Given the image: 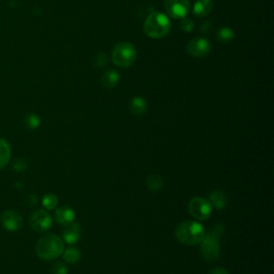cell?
<instances>
[{"label":"cell","mask_w":274,"mask_h":274,"mask_svg":"<svg viewBox=\"0 0 274 274\" xmlns=\"http://www.w3.org/2000/svg\"><path fill=\"white\" fill-rule=\"evenodd\" d=\"M224 225H214L200 242V255L208 263H213L220 257V238L224 235Z\"/></svg>","instance_id":"6da1fadb"},{"label":"cell","mask_w":274,"mask_h":274,"mask_svg":"<svg viewBox=\"0 0 274 274\" xmlns=\"http://www.w3.org/2000/svg\"><path fill=\"white\" fill-rule=\"evenodd\" d=\"M204 226L194 221L182 222L176 227L175 236L177 240L184 245L200 244L205 238Z\"/></svg>","instance_id":"7a4b0ae2"},{"label":"cell","mask_w":274,"mask_h":274,"mask_svg":"<svg viewBox=\"0 0 274 274\" xmlns=\"http://www.w3.org/2000/svg\"><path fill=\"white\" fill-rule=\"evenodd\" d=\"M172 23L162 12H152L144 23V32L151 39H162L170 33Z\"/></svg>","instance_id":"3957f363"},{"label":"cell","mask_w":274,"mask_h":274,"mask_svg":"<svg viewBox=\"0 0 274 274\" xmlns=\"http://www.w3.org/2000/svg\"><path fill=\"white\" fill-rule=\"evenodd\" d=\"M65 249L64 241L58 236L50 234L43 236L35 246V253L43 260H54L60 256Z\"/></svg>","instance_id":"277c9868"},{"label":"cell","mask_w":274,"mask_h":274,"mask_svg":"<svg viewBox=\"0 0 274 274\" xmlns=\"http://www.w3.org/2000/svg\"><path fill=\"white\" fill-rule=\"evenodd\" d=\"M136 58L137 52L134 45L127 41L117 43L112 52V61L118 68L128 69L132 67L136 61Z\"/></svg>","instance_id":"5b68a950"},{"label":"cell","mask_w":274,"mask_h":274,"mask_svg":"<svg viewBox=\"0 0 274 274\" xmlns=\"http://www.w3.org/2000/svg\"><path fill=\"white\" fill-rule=\"evenodd\" d=\"M187 209L191 216L199 221L209 219L212 213V206L210 201L202 197H194L191 199L187 205Z\"/></svg>","instance_id":"8992f818"},{"label":"cell","mask_w":274,"mask_h":274,"mask_svg":"<svg viewBox=\"0 0 274 274\" xmlns=\"http://www.w3.org/2000/svg\"><path fill=\"white\" fill-rule=\"evenodd\" d=\"M164 8L168 17L174 19H182L187 16L191 4L189 0H165Z\"/></svg>","instance_id":"52a82bcc"},{"label":"cell","mask_w":274,"mask_h":274,"mask_svg":"<svg viewBox=\"0 0 274 274\" xmlns=\"http://www.w3.org/2000/svg\"><path fill=\"white\" fill-rule=\"evenodd\" d=\"M29 224L34 231L44 233L52 227L53 220L45 210H37L30 216Z\"/></svg>","instance_id":"ba28073f"},{"label":"cell","mask_w":274,"mask_h":274,"mask_svg":"<svg viewBox=\"0 0 274 274\" xmlns=\"http://www.w3.org/2000/svg\"><path fill=\"white\" fill-rule=\"evenodd\" d=\"M212 44L206 38H197L188 42L186 45V52L194 58H204L210 54Z\"/></svg>","instance_id":"9c48e42d"},{"label":"cell","mask_w":274,"mask_h":274,"mask_svg":"<svg viewBox=\"0 0 274 274\" xmlns=\"http://www.w3.org/2000/svg\"><path fill=\"white\" fill-rule=\"evenodd\" d=\"M2 224L6 229L9 231H17L19 230L23 225H24V220L22 214H19L15 210H7L2 214Z\"/></svg>","instance_id":"30bf717a"},{"label":"cell","mask_w":274,"mask_h":274,"mask_svg":"<svg viewBox=\"0 0 274 274\" xmlns=\"http://www.w3.org/2000/svg\"><path fill=\"white\" fill-rule=\"evenodd\" d=\"M76 214L72 208L68 206L59 207L55 212V219L56 221L64 226H67L71 223H73L75 220Z\"/></svg>","instance_id":"8fae6325"},{"label":"cell","mask_w":274,"mask_h":274,"mask_svg":"<svg viewBox=\"0 0 274 274\" xmlns=\"http://www.w3.org/2000/svg\"><path fill=\"white\" fill-rule=\"evenodd\" d=\"M80 235H81L80 226H79V224L74 223V222L67 225L65 227V229H64V231H62L64 240L68 244L76 243L80 239Z\"/></svg>","instance_id":"7c38bea8"},{"label":"cell","mask_w":274,"mask_h":274,"mask_svg":"<svg viewBox=\"0 0 274 274\" xmlns=\"http://www.w3.org/2000/svg\"><path fill=\"white\" fill-rule=\"evenodd\" d=\"M210 204L217 210H223L228 204V197L222 189H214L209 195Z\"/></svg>","instance_id":"4fadbf2b"},{"label":"cell","mask_w":274,"mask_h":274,"mask_svg":"<svg viewBox=\"0 0 274 274\" xmlns=\"http://www.w3.org/2000/svg\"><path fill=\"white\" fill-rule=\"evenodd\" d=\"M214 9L213 0H197L193 7V13L196 16L205 17L211 14Z\"/></svg>","instance_id":"5bb4252c"},{"label":"cell","mask_w":274,"mask_h":274,"mask_svg":"<svg viewBox=\"0 0 274 274\" xmlns=\"http://www.w3.org/2000/svg\"><path fill=\"white\" fill-rule=\"evenodd\" d=\"M120 81V75L115 70H107L101 77L102 85L107 89H114Z\"/></svg>","instance_id":"9a60e30c"},{"label":"cell","mask_w":274,"mask_h":274,"mask_svg":"<svg viewBox=\"0 0 274 274\" xmlns=\"http://www.w3.org/2000/svg\"><path fill=\"white\" fill-rule=\"evenodd\" d=\"M130 111L134 116L140 117L147 112L148 103L142 97H134L130 101Z\"/></svg>","instance_id":"2e32d148"},{"label":"cell","mask_w":274,"mask_h":274,"mask_svg":"<svg viewBox=\"0 0 274 274\" xmlns=\"http://www.w3.org/2000/svg\"><path fill=\"white\" fill-rule=\"evenodd\" d=\"M11 159V147L9 142L0 138V170H4L6 166L9 164Z\"/></svg>","instance_id":"e0dca14e"},{"label":"cell","mask_w":274,"mask_h":274,"mask_svg":"<svg viewBox=\"0 0 274 274\" xmlns=\"http://www.w3.org/2000/svg\"><path fill=\"white\" fill-rule=\"evenodd\" d=\"M164 183H165L164 178H162L160 175H157V174L149 175L146 179V185L148 186L149 189L154 191V192L163 188Z\"/></svg>","instance_id":"ac0fdd59"},{"label":"cell","mask_w":274,"mask_h":274,"mask_svg":"<svg viewBox=\"0 0 274 274\" xmlns=\"http://www.w3.org/2000/svg\"><path fill=\"white\" fill-rule=\"evenodd\" d=\"M61 255L64 257V260L69 264H77L81 258V253L76 247H69L67 249H64Z\"/></svg>","instance_id":"d6986e66"},{"label":"cell","mask_w":274,"mask_h":274,"mask_svg":"<svg viewBox=\"0 0 274 274\" xmlns=\"http://www.w3.org/2000/svg\"><path fill=\"white\" fill-rule=\"evenodd\" d=\"M217 39L224 44L230 43L235 39V31L229 27H221L217 32Z\"/></svg>","instance_id":"ffe728a7"},{"label":"cell","mask_w":274,"mask_h":274,"mask_svg":"<svg viewBox=\"0 0 274 274\" xmlns=\"http://www.w3.org/2000/svg\"><path fill=\"white\" fill-rule=\"evenodd\" d=\"M42 205L47 210H53L58 205V197L55 194H46L42 199Z\"/></svg>","instance_id":"44dd1931"},{"label":"cell","mask_w":274,"mask_h":274,"mask_svg":"<svg viewBox=\"0 0 274 274\" xmlns=\"http://www.w3.org/2000/svg\"><path fill=\"white\" fill-rule=\"evenodd\" d=\"M24 123H25V125L28 129L35 130V129H38L40 127L41 120H40V118L35 114H29V115L26 116L25 120H24Z\"/></svg>","instance_id":"7402d4cb"},{"label":"cell","mask_w":274,"mask_h":274,"mask_svg":"<svg viewBox=\"0 0 274 274\" xmlns=\"http://www.w3.org/2000/svg\"><path fill=\"white\" fill-rule=\"evenodd\" d=\"M180 28L183 32H192L195 28L194 20L189 17H183L180 22Z\"/></svg>","instance_id":"603a6c76"},{"label":"cell","mask_w":274,"mask_h":274,"mask_svg":"<svg viewBox=\"0 0 274 274\" xmlns=\"http://www.w3.org/2000/svg\"><path fill=\"white\" fill-rule=\"evenodd\" d=\"M28 167V163L25 159H22L18 158L16 160H14L13 164H12V168H13L15 172L17 173H22V172H25Z\"/></svg>","instance_id":"cb8c5ba5"},{"label":"cell","mask_w":274,"mask_h":274,"mask_svg":"<svg viewBox=\"0 0 274 274\" xmlns=\"http://www.w3.org/2000/svg\"><path fill=\"white\" fill-rule=\"evenodd\" d=\"M68 268L67 266L61 263V261H57L55 263L51 269V274H68Z\"/></svg>","instance_id":"d4e9b609"},{"label":"cell","mask_w":274,"mask_h":274,"mask_svg":"<svg viewBox=\"0 0 274 274\" xmlns=\"http://www.w3.org/2000/svg\"><path fill=\"white\" fill-rule=\"evenodd\" d=\"M94 64L99 68H104L109 64V57L104 53H100L94 57Z\"/></svg>","instance_id":"484cf974"},{"label":"cell","mask_w":274,"mask_h":274,"mask_svg":"<svg viewBox=\"0 0 274 274\" xmlns=\"http://www.w3.org/2000/svg\"><path fill=\"white\" fill-rule=\"evenodd\" d=\"M38 204V196L34 194H29L24 199V205L26 207H33Z\"/></svg>","instance_id":"4316f807"},{"label":"cell","mask_w":274,"mask_h":274,"mask_svg":"<svg viewBox=\"0 0 274 274\" xmlns=\"http://www.w3.org/2000/svg\"><path fill=\"white\" fill-rule=\"evenodd\" d=\"M209 274H228V271L225 268H214L209 272Z\"/></svg>","instance_id":"83f0119b"},{"label":"cell","mask_w":274,"mask_h":274,"mask_svg":"<svg viewBox=\"0 0 274 274\" xmlns=\"http://www.w3.org/2000/svg\"><path fill=\"white\" fill-rule=\"evenodd\" d=\"M210 25H211V23L210 22H206V23H204V24H202V25H201V30H204L205 28H206V30L204 31V33H208V28H210Z\"/></svg>","instance_id":"f1b7e54d"}]
</instances>
